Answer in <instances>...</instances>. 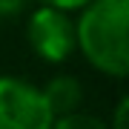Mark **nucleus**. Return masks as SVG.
<instances>
[{"instance_id":"f257e3e1","label":"nucleus","mask_w":129,"mask_h":129,"mask_svg":"<svg viewBox=\"0 0 129 129\" xmlns=\"http://www.w3.org/2000/svg\"><path fill=\"white\" fill-rule=\"evenodd\" d=\"M129 0H92L75 23V46L98 72L123 78L129 72L126 52Z\"/></svg>"},{"instance_id":"f03ea898","label":"nucleus","mask_w":129,"mask_h":129,"mask_svg":"<svg viewBox=\"0 0 129 129\" xmlns=\"http://www.w3.org/2000/svg\"><path fill=\"white\" fill-rule=\"evenodd\" d=\"M55 115L49 112L43 92L23 78H0V129H52Z\"/></svg>"},{"instance_id":"7ed1b4c3","label":"nucleus","mask_w":129,"mask_h":129,"mask_svg":"<svg viewBox=\"0 0 129 129\" xmlns=\"http://www.w3.org/2000/svg\"><path fill=\"white\" fill-rule=\"evenodd\" d=\"M26 37L35 55H40L46 63H60L75 52V23L66 12L49 9V6L37 9L29 17Z\"/></svg>"},{"instance_id":"20e7f679","label":"nucleus","mask_w":129,"mask_h":129,"mask_svg":"<svg viewBox=\"0 0 129 129\" xmlns=\"http://www.w3.org/2000/svg\"><path fill=\"white\" fill-rule=\"evenodd\" d=\"M40 92H43V101H46L49 112L55 118L72 115L80 106V101H83V89H80L78 78H72V75H57V78H52L46 83V89H40Z\"/></svg>"},{"instance_id":"39448f33","label":"nucleus","mask_w":129,"mask_h":129,"mask_svg":"<svg viewBox=\"0 0 129 129\" xmlns=\"http://www.w3.org/2000/svg\"><path fill=\"white\" fill-rule=\"evenodd\" d=\"M52 129H109L101 118L95 115H83V112H72V115H63V118H55Z\"/></svg>"},{"instance_id":"423d86ee","label":"nucleus","mask_w":129,"mask_h":129,"mask_svg":"<svg viewBox=\"0 0 129 129\" xmlns=\"http://www.w3.org/2000/svg\"><path fill=\"white\" fill-rule=\"evenodd\" d=\"M109 129H129V98H120L115 106V118Z\"/></svg>"},{"instance_id":"0eeeda50","label":"nucleus","mask_w":129,"mask_h":129,"mask_svg":"<svg viewBox=\"0 0 129 129\" xmlns=\"http://www.w3.org/2000/svg\"><path fill=\"white\" fill-rule=\"evenodd\" d=\"M43 6L49 9H57V12H72V9H86L92 0H40Z\"/></svg>"},{"instance_id":"6e6552de","label":"nucleus","mask_w":129,"mask_h":129,"mask_svg":"<svg viewBox=\"0 0 129 129\" xmlns=\"http://www.w3.org/2000/svg\"><path fill=\"white\" fill-rule=\"evenodd\" d=\"M26 6V0H0V20H9L14 14H20Z\"/></svg>"}]
</instances>
